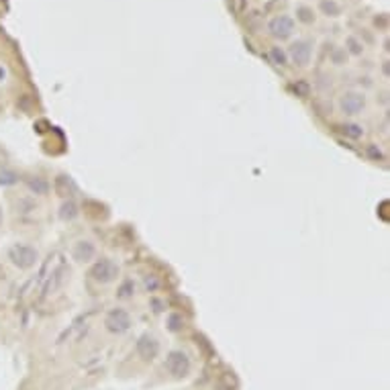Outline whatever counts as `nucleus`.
<instances>
[{
    "label": "nucleus",
    "instance_id": "obj_27",
    "mask_svg": "<svg viewBox=\"0 0 390 390\" xmlns=\"http://www.w3.org/2000/svg\"><path fill=\"white\" fill-rule=\"evenodd\" d=\"M2 221H4V212H2V206H0V227H2Z\"/></svg>",
    "mask_w": 390,
    "mask_h": 390
},
{
    "label": "nucleus",
    "instance_id": "obj_1",
    "mask_svg": "<svg viewBox=\"0 0 390 390\" xmlns=\"http://www.w3.org/2000/svg\"><path fill=\"white\" fill-rule=\"evenodd\" d=\"M8 259H10V264L18 270H31L39 262V251L33 245H27V243H14L8 249Z\"/></svg>",
    "mask_w": 390,
    "mask_h": 390
},
{
    "label": "nucleus",
    "instance_id": "obj_17",
    "mask_svg": "<svg viewBox=\"0 0 390 390\" xmlns=\"http://www.w3.org/2000/svg\"><path fill=\"white\" fill-rule=\"evenodd\" d=\"M296 18L300 20V23L311 25L313 20H315V12H313V8H309V6H298V8H296Z\"/></svg>",
    "mask_w": 390,
    "mask_h": 390
},
{
    "label": "nucleus",
    "instance_id": "obj_7",
    "mask_svg": "<svg viewBox=\"0 0 390 390\" xmlns=\"http://www.w3.org/2000/svg\"><path fill=\"white\" fill-rule=\"evenodd\" d=\"M268 29L276 39H288L294 33V20L286 14H280V16H274L270 20Z\"/></svg>",
    "mask_w": 390,
    "mask_h": 390
},
{
    "label": "nucleus",
    "instance_id": "obj_9",
    "mask_svg": "<svg viewBox=\"0 0 390 390\" xmlns=\"http://www.w3.org/2000/svg\"><path fill=\"white\" fill-rule=\"evenodd\" d=\"M72 255H74L76 262H80V264H88L90 259H94V255H96V245H94L90 239H80V241L74 243Z\"/></svg>",
    "mask_w": 390,
    "mask_h": 390
},
{
    "label": "nucleus",
    "instance_id": "obj_2",
    "mask_svg": "<svg viewBox=\"0 0 390 390\" xmlns=\"http://www.w3.org/2000/svg\"><path fill=\"white\" fill-rule=\"evenodd\" d=\"M119 266L113 262L111 257H100V259H96V262L92 264V268H90V276H92V280L94 282H98V284H111V282H115V280L119 278Z\"/></svg>",
    "mask_w": 390,
    "mask_h": 390
},
{
    "label": "nucleus",
    "instance_id": "obj_4",
    "mask_svg": "<svg viewBox=\"0 0 390 390\" xmlns=\"http://www.w3.org/2000/svg\"><path fill=\"white\" fill-rule=\"evenodd\" d=\"M164 366H166V370H168L172 376H174V378H184V376H188L192 364H190V358H188L186 352L174 350V352H170V354L166 356Z\"/></svg>",
    "mask_w": 390,
    "mask_h": 390
},
{
    "label": "nucleus",
    "instance_id": "obj_26",
    "mask_svg": "<svg viewBox=\"0 0 390 390\" xmlns=\"http://www.w3.org/2000/svg\"><path fill=\"white\" fill-rule=\"evenodd\" d=\"M4 78H6V70H4L2 66H0V82H2Z\"/></svg>",
    "mask_w": 390,
    "mask_h": 390
},
{
    "label": "nucleus",
    "instance_id": "obj_25",
    "mask_svg": "<svg viewBox=\"0 0 390 390\" xmlns=\"http://www.w3.org/2000/svg\"><path fill=\"white\" fill-rule=\"evenodd\" d=\"M151 305H154V307H156V309H154L156 313H160V311H164V309H162V302H160V300H151Z\"/></svg>",
    "mask_w": 390,
    "mask_h": 390
},
{
    "label": "nucleus",
    "instance_id": "obj_3",
    "mask_svg": "<svg viewBox=\"0 0 390 390\" xmlns=\"http://www.w3.org/2000/svg\"><path fill=\"white\" fill-rule=\"evenodd\" d=\"M131 325H133L131 315H129L125 309H121V307L111 309L106 313V317H104V327H106L108 333H113V335L127 333L129 329H131Z\"/></svg>",
    "mask_w": 390,
    "mask_h": 390
},
{
    "label": "nucleus",
    "instance_id": "obj_18",
    "mask_svg": "<svg viewBox=\"0 0 390 390\" xmlns=\"http://www.w3.org/2000/svg\"><path fill=\"white\" fill-rule=\"evenodd\" d=\"M270 57H272V61H274V63H278V66H286V63H288V55H286V51H282L280 47H272Z\"/></svg>",
    "mask_w": 390,
    "mask_h": 390
},
{
    "label": "nucleus",
    "instance_id": "obj_24",
    "mask_svg": "<svg viewBox=\"0 0 390 390\" xmlns=\"http://www.w3.org/2000/svg\"><path fill=\"white\" fill-rule=\"evenodd\" d=\"M374 23H376V27H378V25H380V27H386V16H380V18L376 16V18H374Z\"/></svg>",
    "mask_w": 390,
    "mask_h": 390
},
{
    "label": "nucleus",
    "instance_id": "obj_8",
    "mask_svg": "<svg viewBox=\"0 0 390 390\" xmlns=\"http://www.w3.org/2000/svg\"><path fill=\"white\" fill-rule=\"evenodd\" d=\"M290 59L296 63V66H307L311 61V55H313V45L309 41H294L290 45V51H288Z\"/></svg>",
    "mask_w": 390,
    "mask_h": 390
},
{
    "label": "nucleus",
    "instance_id": "obj_14",
    "mask_svg": "<svg viewBox=\"0 0 390 390\" xmlns=\"http://www.w3.org/2000/svg\"><path fill=\"white\" fill-rule=\"evenodd\" d=\"M319 8L323 10V14H327V16H339L341 14V6L335 2V0H321Z\"/></svg>",
    "mask_w": 390,
    "mask_h": 390
},
{
    "label": "nucleus",
    "instance_id": "obj_13",
    "mask_svg": "<svg viewBox=\"0 0 390 390\" xmlns=\"http://www.w3.org/2000/svg\"><path fill=\"white\" fill-rule=\"evenodd\" d=\"M341 133H343L345 137H350V139H360V137L364 135V127L358 125V123H345V125L341 127Z\"/></svg>",
    "mask_w": 390,
    "mask_h": 390
},
{
    "label": "nucleus",
    "instance_id": "obj_5",
    "mask_svg": "<svg viewBox=\"0 0 390 390\" xmlns=\"http://www.w3.org/2000/svg\"><path fill=\"white\" fill-rule=\"evenodd\" d=\"M339 108H341L343 115L356 117L366 108V96L362 92H345L339 100Z\"/></svg>",
    "mask_w": 390,
    "mask_h": 390
},
{
    "label": "nucleus",
    "instance_id": "obj_11",
    "mask_svg": "<svg viewBox=\"0 0 390 390\" xmlns=\"http://www.w3.org/2000/svg\"><path fill=\"white\" fill-rule=\"evenodd\" d=\"M57 214H59L61 221H74V219H78V214H80V206L74 200H63Z\"/></svg>",
    "mask_w": 390,
    "mask_h": 390
},
{
    "label": "nucleus",
    "instance_id": "obj_16",
    "mask_svg": "<svg viewBox=\"0 0 390 390\" xmlns=\"http://www.w3.org/2000/svg\"><path fill=\"white\" fill-rule=\"evenodd\" d=\"M182 327H184V319H182L180 313H172V315H168V329H170L172 333H178Z\"/></svg>",
    "mask_w": 390,
    "mask_h": 390
},
{
    "label": "nucleus",
    "instance_id": "obj_22",
    "mask_svg": "<svg viewBox=\"0 0 390 390\" xmlns=\"http://www.w3.org/2000/svg\"><path fill=\"white\" fill-rule=\"evenodd\" d=\"M294 90H296V92H300L302 96H307V94H309V84H305V82H298V84L294 86Z\"/></svg>",
    "mask_w": 390,
    "mask_h": 390
},
{
    "label": "nucleus",
    "instance_id": "obj_12",
    "mask_svg": "<svg viewBox=\"0 0 390 390\" xmlns=\"http://www.w3.org/2000/svg\"><path fill=\"white\" fill-rule=\"evenodd\" d=\"M117 296L121 300H127V298H133L135 296V282H133L131 278H127V280H123V282H121V286L117 290Z\"/></svg>",
    "mask_w": 390,
    "mask_h": 390
},
{
    "label": "nucleus",
    "instance_id": "obj_6",
    "mask_svg": "<svg viewBox=\"0 0 390 390\" xmlns=\"http://www.w3.org/2000/svg\"><path fill=\"white\" fill-rule=\"evenodd\" d=\"M135 350H137V354H139V358H141V360L151 362L154 358H158V354H160V341H158L154 335L143 333V335L137 339Z\"/></svg>",
    "mask_w": 390,
    "mask_h": 390
},
{
    "label": "nucleus",
    "instance_id": "obj_21",
    "mask_svg": "<svg viewBox=\"0 0 390 390\" xmlns=\"http://www.w3.org/2000/svg\"><path fill=\"white\" fill-rule=\"evenodd\" d=\"M333 63H337V66H341V63L345 61V49H333Z\"/></svg>",
    "mask_w": 390,
    "mask_h": 390
},
{
    "label": "nucleus",
    "instance_id": "obj_19",
    "mask_svg": "<svg viewBox=\"0 0 390 390\" xmlns=\"http://www.w3.org/2000/svg\"><path fill=\"white\" fill-rule=\"evenodd\" d=\"M345 45H348V51H350L352 55H362V51H364V45H362V43H360L356 37H348Z\"/></svg>",
    "mask_w": 390,
    "mask_h": 390
},
{
    "label": "nucleus",
    "instance_id": "obj_20",
    "mask_svg": "<svg viewBox=\"0 0 390 390\" xmlns=\"http://www.w3.org/2000/svg\"><path fill=\"white\" fill-rule=\"evenodd\" d=\"M366 154H368V158H370V160H374V162H382V160H384L382 149H380L378 145H374V143L366 147Z\"/></svg>",
    "mask_w": 390,
    "mask_h": 390
},
{
    "label": "nucleus",
    "instance_id": "obj_15",
    "mask_svg": "<svg viewBox=\"0 0 390 390\" xmlns=\"http://www.w3.org/2000/svg\"><path fill=\"white\" fill-rule=\"evenodd\" d=\"M16 182H18V174L14 170H8V168L0 170V186H14Z\"/></svg>",
    "mask_w": 390,
    "mask_h": 390
},
{
    "label": "nucleus",
    "instance_id": "obj_10",
    "mask_svg": "<svg viewBox=\"0 0 390 390\" xmlns=\"http://www.w3.org/2000/svg\"><path fill=\"white\" fill-rule=\"evenodd\" d=\"M25 186L29 188V192L37 194V196H43V194H47L49 192V182L45 178H41V176H27L25 178Z\"/></svg>",
    "mask_w": 390,
    "mask_h": 390
},
{
    "label": "nucleus",
    "instance_id": "obj_23",
    "mask_svg": "<svg viewBox=\"0 0 390 390\" xmlns=\"http://www.w3.org/2000/svg\"><path fill=\"white\" fill-rule=\"evenodd\" d=\"M145 286H147V288H151V290H154V288H158V282H156L154 278H151V280L147 278V280H145Z\"/></svg>",
    "mask_w": 390,
    "mask_h": 390
}]
</instances>
